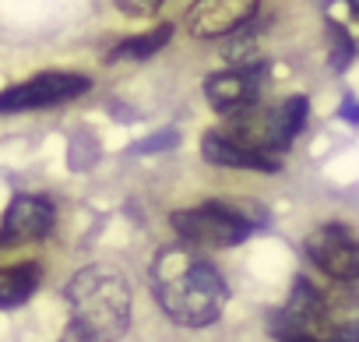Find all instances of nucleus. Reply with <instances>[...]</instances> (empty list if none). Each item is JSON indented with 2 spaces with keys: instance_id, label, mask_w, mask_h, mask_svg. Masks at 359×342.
I'll return each instance as SVG.
<instances>
[{
  "instance_id": "obj_1",
  "label": "nucleus",
  "mask_w": 359,
  "mask_h": 342,
  "mask_svg": "<svg viewBox=\"0 0 359 342\" xmlns=\"http://www.w3.org/2000/svg\"><path fill=\"white\" fill-rule=\"evenodd\" d=\"M151 289L165 317L184 328H205L226 307V282L219 268L191 247L158 251L151 265Z\"/></svg>"
},
{
  "instance_id": "obj_2",
  "label": "nucleus",
  "mask_w": 359,
  "mask_h": 342,
  "mask_svg": "<svg viewBox=\"0 0 359 342\" xmlns=\"http://www.w3.org/2000/svg\"><path fill=\"white\" fill-rule=\"evenodd\" d=\"M271 335L278 342H359V293L320 289L299 275L289 303L271 317Z\"/></svg>"
},
{
  "instance_id": "obj_3",
  "label": "nucleus",
  "mask_w": 359,
  "mask_h": 342,
  "mask_svg": "<svg viewBox=\"0 0 359 342\" xmlns=\"http://www.w3.org/2000/svg\"><path fill=\"white\" fill-rule=\"evenodd\" d=\"M71 331L81 342H116L130 321V286L109 265H88L67 282Z\"/></svg>"
},
{
  "instance_id": "obj_4",
  "label": "nucleus",
  "mask_w": 359,
  "mask_h": 342,
  "mask_svg": "<svg viewBox=\"0 0 359 342\" xmlns=\"http://www.w3.org/2000/svg\"><path fill=\"white\" fill-rule=\"evenodd\" d=\"M257 226H268V209L261 202H205L184 212H172V230L187 244L205 247H236Z\"/></svg>"
},
{
  "instance_id": "obj_5",
  "label": "nucleus",
  "mask_w": 359,
  "mask_h": 342,
  "mask_svg": "<svg viewBox=\"0 0 359 342\" xmlns=\"http://www.w3.org/2000/svg\"><path fill=\"white\" fill-rule=\"evenodd\" d=\"M222 134H226L229 141L250 148V152L275 155V159H278V152H285V148L292 145V138H296L292 127H289V120H285V110H282V106H275V110H268V106H250V110H243V113H233L229 124L222 127Z\"/></svg>"
},
{
  "instance_id": "obj_6",
  "label": "nucleus",
  "mask_w": 359,
  "mask_h": 342,
  "mask_svg": "<svg viewBox=\"0 0 359 342\" xmlns=\"http://www.w3.org/2000/svg\"><path fill=\"white\" fill-rule=\"evenodd\" d=\"M88 78L85 74H71V71H46L39 78H29L8 92H0V113H22V110H43V106H57L67 99H78L81 92H88Z\"/></svg>"
},
{
  "instance_id": "obj_7",
  "label": "nucleus",
  "mask_w": 359,
  "mask_h": 342,
  "mask_svg": "<svg viewBox=\"0 0 359 342\" xmlns=\"http://www.w3.org/2000/svg\"><path fill=\"white\" fill-rule=\"evenodd\" d=\"M306 258L334 282H359V237L345 226H320L306 237Z\"/></svg>"
},
{
  "instance_id": "obj_8",
  "label": "nucleus",
  "mask_w": 359,
  "mask_h": 342,
  "mask_svg": "<svg viewBox=\"0 0 359 342\" xmlns=\"http://www.w3.org/2000/svg\"><path fill=\"white\" fill-rule=\"evenodd\" d=\"M261 85H264V64H243V67L212 74L205 81V96L222 117H233L257 106Z\"/></svg>"
},
{
  "instance_id": "obj_9",
  "label": "nucleus",
  "mask_w": 359,
  "mask_h": 342,
  "mask_svg": "<svg viewBox=\"0 0 359 342\" xmlns=\"http://www.w3.org/2000/svg\"><path fill=\"white\" fill-rule=\"evenodd\" d=\"M257 11V0H194L187 8V32L198 39L229 36L247 25Z\"/></svg>"
},
{
  "instance_id": "obj_10",
  "label": "nucleus",
  "mask_w": 359,
  "mask_h": 342,
  "mask_svg": "<svg viewBox=\"0 0 359 342\" xmlns=\"http://www.w3.org/2000/svg\"><path fill=\"white\" fill-rule=\"evenodd\" d=\"M53 230V205L46 198L36 195H18L0 223V247H18V244H32L43 240Z\"/></svg>"
},
{
  "instance_id": "obj_11",
  "label": "nucleus",
  "mask_w": 359,
  "mask_h": 342,
  "mask_svg": "<svg viewBox=\"0 0 359 342\" xmlns=\"http://www.w3.org/2000/svg\"><path fill=\"white\" fill-rule=\"evenodd\" d=\"M201 152L212 166H229V169H264V173H275L282 166L275 155H261V152H250L236 141H229L222 131H208L205 141H201Z\"/></svg>"
},
{
  "instance_id": "obj_12",
  "label": "nucleus",
  "mask_w": 359,
  "mask_h": 342,
  "mask_svg": "<svg viewBox=\"0 0 359 342\" xmlns=\"http://www.w3.org/2000/svg\"><path fill=\"white\" fill-rule=\"evenodd\" d=\"M39 279H43V272H39L36 261H22V265H11V268H0V310L25 303L36 293Z\"/></svg>"
},
{
  "instance_id": "obj_13",
  "label": "nucleus",
  "mask_w": 359,
  "mask_h": 342,
  "mask_svg": "<svg viewBox=\"0 0 359 342\" xmlns=\"http://www.w3.org/2000/svg\"><path fill=\"white\" fill-rule=\"evenodd\" d=\"M169 36H172V25H169V22L158 25V29H151V32H144V36H130V39H123L120 46L109 50V60H144V57L158 53V50L169 43Z\"/></svg>"
},
{
  "instance_id": "obj_14",
  "label": "nucleus",
  "mask_w": 359,
  "mask_h": 342,
  "mask_svg": "<svg viewBox=\"0 0 359 342\" xmlns=\"http://www.w3.org/2000/svg\"><path fill=\"white\" fill-rule=\"evenodd\" d=\"M352 57H355L352 39L345 36V29H341V25H331V67H334V71H345Z\"/></svg>"
},
{
  "instance_id": "obj_15",
  "label": "nucleus",
  "mask_w": 359,
  "mask_h": 342,
  "mask_svg": "<svg viewBox=\"0 0 359 342\" xmlns=\"http://www.w3.org/2000/svg\"><path fill=\"white\" fill-rule=\"evenodd\" d=\"M176 141H180V134H176V131H158V134H151V138L137 141V145H134V152H137V155H151V152L176 148Z\"/></svg>"
},
{
  "instance_id": "obj_16",
  "label": "nucleus",
  "mask_w": 359,
  "mask_h": 342,
  "mask_svg": "<svg viewBox=\"0 0 359 342\" xmlns=\"http://www.w3.org/2000/svg\"><path fill=\"white\" fill-rule=\"evenodd\" d=\"M158 4L162 0H116V8L123 11V15H151V11H158Z\"/></svg>"
},
{
  "instance_id": "obj_17",
  "label": "nucleus",
  "mask_w": 359,
  "mask_h": 342,
  "mask_svg": "<svg viewBox=\"0 0 359 342\" xmlns=\"http://www.w3.org/2000/svg\"><path fill=\"white\" fill-rule=\"evenodd\" d=\"M338 117H341V120H348V124H355V127H359V99H352V96H348V99H345V103H341V110H338Z\"/></svg>"
},
{
  "instance_id": "obj_18",
  "label": "nucleus",
  "mask_w": 359,
  "mask_h": 342,
  "mask_svg": "<svg viewBox=\"0 0 359 342\" xmlns=\"http://www.w3.org/2000/svg\"><path fill=\"white\" fill-rule=\"evenodd\" d=\"M60 342H81V338H78V335H74V331H67V335H64V338H60Z\"/></svg>"
},
{
  "instance_id": "obj_19",
  "label": "nucleus",
  "mask_w": 359,
  "mask_h": 342,
  "mask_svg": "<svg viewBox=\"0 0 359 342\" xmlns=\"http://www.w3.org/2000/svg\"><path fill=\"white\" fill-rule=\"evenodd\" d=\"M348 8H352V15L359 18V0H348Z\"/></svg>"
}]
</instances>
